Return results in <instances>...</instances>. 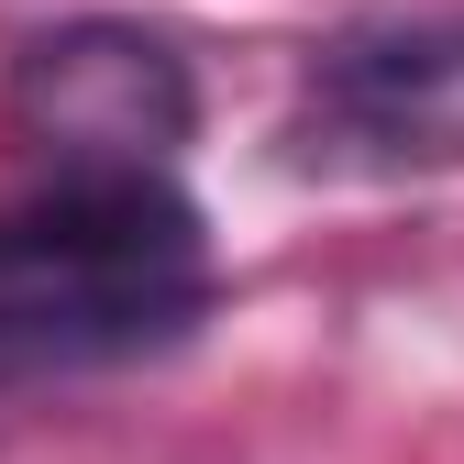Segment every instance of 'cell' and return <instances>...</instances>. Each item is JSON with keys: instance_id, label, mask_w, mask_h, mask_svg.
Instances as JSON below:
<instances>
[{"instance_id": "cell-1", "label": "cell", "mask_w": 464, "mask_h": 464, "mask_svg": "<svg viewBox=\"0 0 464 464\" xmlns=\"http://www.w3.org/2000/svg\"><path fill=\"white\" fill-rule=\"evenodd\" d=\"M199 210L166 166H55L0 210V287L12 299H100V310H188Z\"/></svg>"}, {"instance_id": "cell-2", "label": "cell", "mask_w": 464, "mask_h": 464, "mask_svg": "<svg viewBox=\"0 0 464 464\" xmlns=\"http://www.w3.org/2000/svg\"><path fill=\"white\" fill-rule=\"evenodd\" d=\"M12 133L44 166H166L199 133L188 55L144 23H55L12 55Z\"/></svg>"}, {"instance_id": "cell-3", "label": "cell", "mask_w": 464, "mask_h": 464, "mask_svg": "<svg viewBox=\"0 0 464 464\" xmlns=\"http://www.w3.org/2000/svg\"><path fill=\"white\" fill-rule=\"evenodd\" d=\"M299 166L332 178H431L464 166V23H365L343 34L287 122Z\"/></svg>"}]
</instances>
